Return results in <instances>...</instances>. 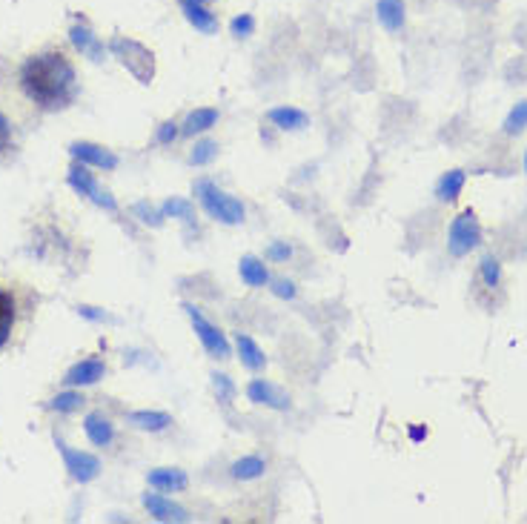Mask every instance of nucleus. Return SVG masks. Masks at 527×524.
I'll list each match as a JSON object with an SVG mask.
<instances>
[{
  "mask_svg": "<svg viewBox=\"0 0 527 524\" xmlns=\"http://www.w3.org/2000/svg\"><path fill=\"white\" fill-rule=\"evenodd\" d=\"M21 86L26 98L41 109H66L78 98V75L64 52H41L21 66Z\"/></svg>",
  "mask_w": 527,
  "mask_h": 524,
  "instance_id": "f257e3e1",
  "label": "nucleus"
},
{
  "mask_svg": "<svg viewBox=\"0 0 527 524\" xmlns=\"http://www.w3.org/2000/svg\"><path fill=\"white\" fill-rule=\"evenodd\" d=\"M195 195H198L201 207H204V212L210 215L212 221L227 224V227L244 224V215H247V212H244V204H241L238 198H232L230 192L215 187L207 178H201V181L195 184Z\"/></svg>",
  "mask_w": 527,
  "mask_h": 524,
  "instance_id": "f03ea898",
  "label": "nucleus"
},
{
  "mask_svg": "<svg viewBox=\"0 0 527 524\" xmlns=\"http://www.w3.org/2000/svg\"><path fill=\"white\" fill-rule=\"evenodd\" d=\"M482 244V224L473 210H464L453 218L450 232H447V250L453 258H464Z\"/></svg>",
  "mask_w": 527,
  "mask_h": 524,
  "instance_id": "7ed1b4c3",
  "label": "nucleus"
},
{
  "mask_svg": "<svg viewBox=\"0 0 527 524\" xmlns=\"http://www.w3.org/2000/svg\"><path fill=\"white\" fill-rule=\"evenodd\" d=\"M66 181H69V187L75 189L78 195H86L92 204L104 207L106 212H118V201L112 198V192H106V189L95 181V175H92V172L86 169V164H81V161L69 169Z\"/></svg>",
  "mask_w": 527,
  "mask_h": 524,
  "instance_id": "20e7f679",
  "label": "nucleus"
},
{
  "mask_svg": "<svg viewBox=\"0 0 527 524\" xmlns=\"http://www.w3.org/2000/svg\"><path fill=\"white\" fill-rule=\"evenodd\" d=\"M184 313L190 315L195 336H198V341L204 344V350H207L212 358H230V341H227V336H224L212 321H207L195 304H184Z\"/></svg>",
  "mask_w": 527,
  "mask_h": 524,
  "instance_id": "39448f33",
  "label": "nucleus"
},
{
  "mask_svg": "<svg viewBox=\"0 0 527 524\" xmlns=\"http://www.w3.org/2000/svg\"><path fill=\"white\" fill-rule=\"evenodd\" d=\"M55 444H58V453L64 456L66 470H69V476H72L75 482H95V479L101 476V459H98V456L84 453V450H72V447L61 439H55Z\"/></svg>",
  "mask_w": 527,
  "mask_h": 524,
  "instance_id": "423d86ee",
  "label": "nucleus"
},
{
  "mask_svg": "<svg viewBox=\"0 0 527 524\" xmlns=\"http://www.w3.org/2000/svg\"><path fill=\"white\" fill-rule=\"evenodd\" d=\"M247 399L253 404H264L270 410H290V396L275 387L273 381H264V378H255L247 384Z\"/></svg>",
  "mask_w": 527,
  "mask_h": 524,
  "instance_id": "0eeeda50",
  "label": "nucleus"
},
{
  "mask_svg": "<svg viewBox=\"0 0 527 524\" xmlns=\"http://www.w3.org/2000/svg\"><path fill=\"white\" fill-rule=\"evenodd\" d=\"M72 158L81 161L86 167H98V169H118V155H112L109 149L98 147V144H89V141H75L72 147Z\"/></svg>",
  "mask_w": 527,
  "mask_h": 524,
  "instance_id": "6e6552de",
  "label": "nucleus"
},
{
  "mask_svg": "<svg viewBox=\"0 0 527 524\" xmlns=\"http://www.w3.org/2000/svg\"><path fill=\"white\" fill-rule=\"evenodd\" d=\"M144 507H147L149 516L155 522H190V513L181 504H175L167 496H161V493H147L144 496Z\"/></svg>",
  "mask_w": 527,
  "mask_h": 524,
  "instance_id": "1a4fd4ad",
  "label": "nucleus"
},
{
  "mask_svg": "<svg viewBox=\"0 0 527 524\" xmlns=\"http://www.w3.org/2000/svg\"><path fill=\"white\" fill-rule=\"evenodd\" d=\"M106 376V364L101 358H84L78 361L69 373H66L64 384L66 387H92Z\"/></svg>",
  "mask_w": 527,
  "mask_h": 524,
  "instance_id": "9d476101",
  "label": "nucleus"
},
{
  "mask_svg": "<svg viewBox=\"0 0 527 524\" xmlns=\"http://www.w3.org/2000/svg\"><path fill=\"white\" fill-rule=\"evenodd\" d=\"M149 487L161 490V493H181L190 487V476L178 467H158L147 476Z\"/></svg>",
  "mask_w": 527,
  "mask_h": 524,
  "instance_id": "9b49d317",
  "label": "nucleus"
},
{
  "mask_svg": "<svg viewBox=\"0 0 527 524\" xmlns=\"http://www.w3.org/2000/svg\"><path fill=\"white\" fill-rule=\"evenodd\" d=\"M267 118H270V124L284 129V132H298V129L310 124V115L296 109V106H275V109L267 112Z\"/></svg>",
  "mask_w": 527,
  "mask_h": 524,
  "instance_id": "f8f14e48",
  "label": "nucleus"
},
{
  "mask_svg": "<svg viewBox=\"0 0 527 524\" xmlns=\"http://www.w3.org/2000/svg\"><path fill=\"white\" fill-rule=\"evenodd\" d=\"M84 430L86 439L92 441L95 447H109L115 441V427H112V421L106 419L104 413H89L84 419Z\"/></svg>",
  "mask_w": 527,
  "mask_h": 524,
  "instance_id": "ddd939ff",
  "label": "nucleus"
},
{
  "mask_svg": "<svg viewBox=\"0 0 527 524\" xmlns=\"http://www.w3.org/2000/svg\"><path fill=\"white\" fill-rule=\"evenodd\" d=\"M235 350H238V358H241V364H244L247 370L258 373V370H264V367H267V356H264V350H261V347H258L250 336L238 333V336H235Z\"/></svg>",
  "mask_w": 527,
  "mask_h": 524,
  "instance_id": "4468645a",
  "label": "nucleus"
},
{
  "mask_svg": "<svg viewBox=\"0 0 527 524\" xmlns=\"http://www.w3.org/2000/svg\"><path fill=\"white\" fill-rule=\"evenodd\" d=\"M238 273H241V281L247 287H267L270 284V273H267V264L255 255H244L241 264H238Z\"/></svg>",
  "mask_w": 527,
  "mask_h": 524,
  "instance_id": "2eb2a0df",
  "label": "nucleus"
},
{
  "mask_svg": "<svg viewBox=\"0 0 527 524\" xmlns=\"http://www.w3.org/2000/svg\"><path fill=\"white\" fill-rule=\"evenodd\" d=\"M127 421L138 430H147V433H164L169 424H172V416L169 413H158V410H135L129 413Z\"/></svg>",
  "mask_w": 527,
  "mask_h": 524,
  "instance_id": "dca6fc26",
  "label": "nucleus"
},
{
  "mask_svg": "<svg viewBox=\"0 0 527 524\" xmlns=\"http://www.w3.org/2000/svg\"><path fill=\"white\" fill-rule=\"evenodd\" d=\"M15 321H18V304H15V295L9 290H0V350L6 347V341L15 330Z\"/></svg>",
  "mask_w": 527,
  "mask_h": 524,
  "instance_id": "f3484780",
  "label": "nucleus"
},
{
  "mask_svg": "<svg viewBox=\"0 0 527 524\" xmlns=\"http://www.w3.org/2000/svg\"><path fill=\"white\" fill-rule=\"evenodd\" d=\"M267 473V462L261 456H244L238 462H232L230 476L235 482H255Z\"/></svg>",
  "mask_w": 527,
  "mask_h": 524,
  "instance_id": "a211bd4d",
  "label": "nucleus"
},
{
  "mask_svg": "<svg viewBox=\"0 0 527 524\" xmlns=\"http://www.w3.org/2000/svg\"><path fill=\"white\" fill-rule=\"evenodd\" d=\"M464 181H467L464 169H450V172H444L442 178H439V184H436L439 201H447V204L459 201V195H462L464 189Z\"/></svg>",
  "mask_w": 527,
  "mask_h": 524,
  "instance_id": "6ab92c4d",
  "label": "nucleus"
},
{
  "mask_svg": "<svg viewBox=\"0 0 527 524\" xmlns=\"http://www.w3.org/2000/svg\"><path fill=\"white\" fill-rule=\"evenodd\" d=\"M218 124V109H212V106H204V109H195L187 115V121L181 126V135H201V132H207L212 126Z\"/></svg>",
  "mask_w": 527,
  "mask_h": 524,
  "instance_id": "aec40b11",
  "label": "nucleus"
},
{
  "mask_svg": "<svg viewBox=\"0 0 527 524\" xmlns=\"http://www.w3.org/2000/svg\"><path fill=\"white\" fill-rule=\"evenodd\" d=\"M376 15L379 23L390 32H399L404 26V0H379L376 3Z\"/></svg>",
  "mask_w": 527,
  "mask_h": 524,
  "instance_id": "412c9836",
  "label": "nucleus"
},
{
  "mask_svg": "<svg viewBox=\"0 0 527 524\" xmlns=\"http://www.w3.org/2000/svg\"><path fill=\"white\" fill-rule=\"evenodd\" d=\"M184 12H187V21L195 26V29H201V32H215L218 29V21H215V15H212L210 9H204V3H195V0H184Z\"/></svg>",
  "mask_w": 527,
  "mask_h": 524,
  "instance_id": "4be33fe9",
  "label": "nucleus"
},
{
  "mask_svg": "<svg viewBox=\"0 0 527 524\" xmlns=\"http://www.w3.org/2000/svg\"><path fill=\"white\" fill-rule=\"evenodd\" d=\"M72 43H75L84 55H89L92 61H101V58H104V46H101V41H98L86 26H75V29H72Z\"/></svg>",
  "mask_w": 527,
  "mask_h": 524,
  "instance_id": "5701e85b",
  "label": "nucleus"
},
{
  "mask_svg": "<svg viewBox=\"0 0 527 524\" xmlns=\"http://www.w3.org/2000/svg\"><path fill=\"white\" fill-rule=\"evenodd\" d=\"M161 212H164V218H178V221H184V224H192V221H195V207H192L190 201H184V198H167V201L161 204Z\"/></svg>",
  "mask_w": 527,
  "mask_h": 524,
  "instance_id": "b1692460",
  "label": "nucleus"
},
{
  "mask_svg": "<svg viewBox=\"0 0 527 524\" xmlns=\"http://www.w3.org/2000/svg\"><path fill=\"white\" fill-rule=\"evenodd\" d=\"M215 155H218V144L212 141V138H204V141H195V147L190 152V164L192 167H207L215 161Z\"/></svg>",
  "mask_w": 527,
  "mask_h": 524,
  "instance_id": "393cba45",
  "label": "nucleus"
},
{
  "mask_svg": "<svg viewBox=\"0 0 527 524\" xmlns=\"http://www.w3.org/2000/svg\"><path fill=\"white\" fill-rule=\"evenodd\" d=\"M81 404H84L81 393L66 390V393H58L55 399L49 401V410H55V413H75V410H81Z\"/></svg>",
  "mask_w": 527,
  "mask_h": 524,
  "instance_id": "a878e982",
  "label": "nucleus"
},
{
  "mask_svg": "<svg viewBox=\"0 0 527 524\" xmlns=\"http://www.w3.org/2000/svg\"><path fill=\"white\" fill-rule=\"evenodd\" d=\"M527 129V101L516 104L510 109V115L505 118V132L507 135H522Z\"/></svg>",
  "mask_w": 527,
  "mask_h": 524,
  "instance_id": "bb28decb",
  "label": "nucleus"
},
{
  "mask_svg": "<svg viewBox=\"0 0 527 524\" xmlns=\"http://www.w3.org/2000/svg\"><path fill=\"white\" fill-rule=\"evenodd\" d=\"M479 273H482V281H485L487 287H499V281H502V264H499V258L485 255L482 264H479Z\"/></svg>",
  "mask_w": 527,
  "mask_h": 524,
  "instance_id": "cd10ccee",
  "label": "nucleus"
},
{
  "mask_svg": "<svg viewBox=\"0 0 527 524\" xmlns=\"http://www.w3.org/2000/svg\"><path fill=\"white\" fill-rule=\"evenodd\" d=\"M132 212L147 224V227H161L164 224V212L161 210H155L152 204H147V201H138L135 207H132Z\"/></svg>",
  "mask_w": 527,
  "mask_h": 524,
  "instance_id": "c85d7f7f",
  "label": "nucleus"
},
{
  "mask_svg": "<svg viewBox=\"0 0 527 524\" xmlns=\"http://www.w3.org/2000/svg\"><path fill=\"white\" fill-rule=\"evenodd\" d=\"M264 255H267V261H273V264H284V261L293 258V247H290L287 241H273Z\"/></svg>",
  "mask_w": 527,
  "mask_h": 524,
  "instance_id": "c756f323",
  "label": "nucleus"
},
{
  "mask_svg": "<svg viewBox=\"0 0 527 524\" xmlns=\"http://www.w3.org/2000/svg\"><path fill=\"white\" fill-rule=\"evenodd\" d=\"M212 384H215L218 401H224V404H227V401L235 396V384L230 381V376H224V373H215V376H212Z\"/></svg>",
  "mask_w": 527,
  "mask_h": 524,
  "instance_id": "7c9ffc66",
  "label": "nucleus"
},
{
  "mask_svg": "<svg viewBox=\"0 0 527 524\" xmlns=\"http://www.w3.org/2000/svg\"><path fill=\"white\" fill-rule=\"evenodd\" d=\"M270 290H273L278 298H296V284L293 281H287V278H275V281H270Z\"/></svg>",
  "mask_w": 527,
  "mask_h": 524,
  "instance_id": "2f4dec72",
  "label": "nucleus"
},
{
  "mask_svg": "<svg viewBox=\"0 0 527 524\" xmlns=\"http://www.w3.org/2000/svg\"><path fill=\"white\" fill-rule=\"evenodd\" d=\"M178 135H181L178 124H175V121H167V124L158 126V135H155V138H158V144H164V147H167V144H172Z\"/></svg>",
  "mask_w": 527,
  "mask_h": 524,
  "instance_id": "473e14b6",
  "label": "nucleus"
},
{
  "mask_svg": "<svg viewBox=\"0 0 527 524\" xmlns=\"http://www.w3.org/2000/svg\"><path fill=\"white\" fill-rule=\"evenodd\" d=\"M255 21L250 15H241V18H235L232 21V35H238V38H247V35H253Z\"/></svg>",
  "mask_w": 527,
  "mask_h": 524,
  "instance_id": "72a5a7b5",
  "label": "nucleus"
},
{
  "mask_svg": "<svg viewBox=\"0 0 527 524\" xmlns=\"http://www.w3.org/2000/svg\"><path fill=\"white\" fill-rule=\"evenodd\" d=\"M9 147H12V124H9V118L0 112V152Z\"/></svg>",
  "mask_w": 527,
  "mask_h": 524,
  "instance_id": "f704fd0d",
  "label": "nucleus"
},
{
  "mask_svg": "<svg viewBox=\"0 0 527 524\" xmlns=\"http://www.w3.org/2000/svg\"><path fill=\"white\" fill-rule=\"evenodd\" d=\"M78 313L84 315V318H89V321H104V318H106V315L98 313L95 307H78Z\"/></svg>",
  "mask_w": 527,
  "mask_h": 524,
  "instance_id": "c9c22d12",
  "label": "nucleus"
},
{
  "mask_svg": "<svg viewBox=\"0 0 527 524\" xmlns=\"http://www.w3.org/2000/svg\"><path fill=\"white\" fill-rule=\"evenodd\" d=\"M410 439L413 441L427 439V427H410Z\"/></svg>",
  "mask_w": 527,
  "mask_h": 524,
  "instance_id": "e433bc0d",
  "label": "nucleus"
},
{
  "mask_svg": "<svg viewBox=\"0 0 527 524\" xmlns=\"http://www.w3.org/2000/svg\"><path fill=\"white\" fill-rule=\"evenodd\" d=\"M525 172H527V152H525Z\"/></svg>",
  "mask_w": 527,
  "mask_h": 524,
  "instance_id": "4c0bfd02",
  "label": "nucleus"
},
{
  "mask_svg": "<svg viewBox=\"0 0 527 524\" xmlns=\"http://www.w3.org/2000/svg\"><path fill=\"white\" fill-rule=\"evenodd\" d=\"M195 3H204V0H195Z\"/></svg>",
  "mask_w": 527,
  "mask_h": 524,
  "instance_id": "58836bf2",
  "label": "nucleus"
}]
</instances>
